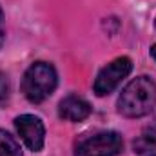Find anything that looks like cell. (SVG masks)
I'll list each match as a JSON object with an SVG mask.
<instances>
[{"label": "cell", "mask_w": 156, "mask_h": 156, "mask_svg": "<svg viewBox=\"0 0 156 156\" xmlns=\"http://www.w3.org/2000/svg\"><path fill=\"white\" fill-rule=\"evenodd\" d=\"M0 156H22L20 144L4 129H0Z\"/></svg>", "instance_id": "obj_8"}, {"label": "cell", "mask_w": 156, "mask_h": 156, "mask_svg": "<svg viewBox=\"0 0 156 156\" xmlns=\"http://www.w3.org/2000/svg\"><path fill=\"white\" fill-rule=\"evenodd\" d=\"M123 149V140L115 131H100L83 136L76 144L75 156H116Z\"/></svg>", "instance_id": "obj_3"}, {"label": "cell", "mask_w": 156, "mask_h": 156, "mask_svg": "<svg viewBox=\"0 0 156 156\" xmlns=\"http://www.w3.org/2000/svg\"><path fill=\"white\" fill-rule=\"evenodd\" d=\"M156 105V83L149 76L131 80L118 98V111L127 118H142Z\"/></svg>", "instance_id": "obj_1"}, {"label": "cell", "mask_w": 156, "mask_h": 156, "mask_svg": "<svg viewBox=\"0 0 156 156\" xmlns=\"http://www.w3.org/2000/svg\"><path fill=\"white\" fill-rule=\"evenodd\" d=\"M133 149L138 156H156V138L153 134H142L133 142Z\"/></svg>", "instance_id": "obj_7"}, {"label": "cell", "mask_w": 156, "mask_h": 156, "mask_svg": "<svg viewBox=\"0 0 156 156\" xmlns=\"http://www.w3.org/2000/svg\"><path fill=\"white\" fill-rule=\"evenodd\" d=\"M15 127L24 140V144L33 151H42L44 147V138H45V127L38 116L33 115H22L15 118Z\"/></svg>", "instance_id": "obj_5"}, {"label": "cell", "mask_w": 156, "mask_h": 156, "mask_svg": "<svg viewBox=\"0 0 156 156\" xmlns=\"http://www.w3.org/2000/svg\"><path fill=\"white\" fill-rule=\"evenodd\" d=\"M151 56L156 60V44H154V45H151Z\"/></svg>", "instance_id": "obj_11"}, {"label": "cell", "mask_w": 156, "mask_h": 156, "mask_svg": "<svg viewBox=\"0 0 156 156\" xmlns=\"http://www.w3.org/2000/svg\"><path fill=\"white\" fill-rule=\"evenodd\" d=\"M91 111H93V107L89 105V102H85L83 98H80L76 94L66 96L58 105L60 118H64L67 122H82L91 115Z\"/></svg>", "instance_id": "obj_6"}, {"label": "cell", "mask_w": 156, "mask_h": 156, "mask_svg": "<svg viewBox=\"0 0 156 156\" xmlns=\"http://www.w3.org/2000/svg\"><path fill=\"white\" fill-rule=\"evenodd\" d=\"M133 69V62L127 56H120L116 60H113L111 64H107L94 80V93L98 96H105L109 93H113L120 85V82L127 76Z\"/></svg>", "instance_id": "obj_4"}, {"label": "cell", "mask_w": 156, "mask_h": 156, "mask_svg": "<svg viewBox=\"0 0 156 156\" xmlns=\"http://www.w3.org/2000/svg\"><path fill=\"white\" fill-rule=\"evenodd\" d=\"M4 40H5V29H4V13H2V7H0V49L4 45Z\"/></svg>", "instance_id": "obj_10"}, {"label": "cell", "mask_w": 156, "mask_h": 156, "mask_svg": "<svg viewBox=\"0 0 156 156\" xmlns=\"http://www.w3.org/2000/svg\"><path fill=\"white\" fill-rule=\"evenodd\" d=\"M154 29H156V18H154Z\"/></svg>", "instance_id": "obj_12"}, {"label": "cell", "mask_w": 156, "mask_h": 156, "mask_svg": "<svg viewBox=\"0 0 156 156\" xmlns=\"http://www.w3.org/2000/svg\"><path fill=\"white\" fill-rule=\"evenodd\" d=\"M56 83L58 76L55 67L47 62H35L22 78V93L29 102L40 104L53 94Z\"/></svg>", "instance_id": "obj_2"}, {"label": "cell", "mask_w": 156, "mask_h": 156, "mask_svg": "<svg viewBox=\"0 0 156 156\" xmlns=\"http://www.w3.org/2000/svg\"><path fill=\"white\" fill-rule=\"evenodd\" d=\"M9 100V80L4 73H0V105L7 104Z\"/></svg>", "instance_id": "obj_9"}]
</instances>
